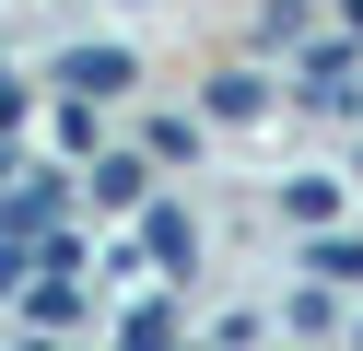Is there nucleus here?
I'll return each mask as SVG.
<instances>
[{"instance_id":"obj_1","label":"nucleus","mask_w":363,"mask_h":351,"mask_svg":"<svg viewBox=\"0 0 363 351\" xmlns=\"http://www.w3.org/2000/svg\"><path fill=\"white\" fill-rule=\"evenodd\" d=\"M0 351H363V0H0Z\"/></svg>"}]
</instances>
